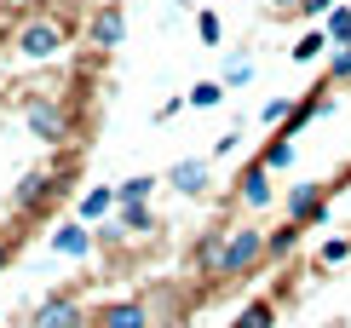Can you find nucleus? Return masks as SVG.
<instances>
[{"mask_svg":"<svg viewBox=\"0 0 351 328\" xmlns=\"http://www.w3.org/2000/svg\"><path fill=\"white\" fill-rule=\"evenodd\" d=\"M271 253V236L265 231H254V225H237L225 236V248H219V259H213V277H237V271H247L254 259H265Z\"/></svg>","mask_w":351,"mask_h":328,"instance_id":"obj_1","label":"nucleus"},{"mask_svg":"<svg viewBox=\"0 0 351 328\" xmlns=\"http://www.w3.org/2000/svg\"><path fill=\"white\" fill-rule=\"evenodd\" d=\"M64 23H52V18H35V23H23L18 29V58H29V64H40V58H58L64 52Z\"/></svg>","mask_w":351,"mask_h":328,"instance_id":"obj_2","label":"nucleus"},{"mask_svg":"<svg viewBox=\"0 0 351 328\" xmlns=\"http://www.w3.org/2000/svg\"><path fill=\"white\" fill-rule=\"evenodd\" d=\"M23 115H29V132H35L40 144H64V132H69V127H64V110H58L52 98H29V110H23Z\"/></svg>","mask_w":351,"mask_h":328,"instance_id":"obj_3","label":"nucleus"},{"mask_svg":"<svg viewBox=\"0 0 351 328\" xmlns=\"http://www.w3.org/2000/svg\"><path fill=\"white\" fill-rule=\"evenodd\" d=\"M167 185L184 190V196H202V190L213 185V173H208V161H173V167H167Z\"/></svg>","mask_w":351,"mask_h":328,"instance_id":"obj_4","label":"nucleus"},{"mask_svg":"<svg viewBox=\"0 0 351 328\" xmlns=\"http://www.w3.org/2000/svg\"><path fill=\"white\" fill-rule=\"evenodd\" d=\"M104 328H144L150 323V311H144V300H115V305H104V317H98Z\"/></svg>","mask_w":351,"mask_h":328,"instance_id":"obj_5","label":"nucleus"},{"mask_svg":"<svg viewBox=\"0 0 351 328\" xmlns=\"http://www.w3.org/2000/svg\"><path fill=\"white\" fill-rule=\"evenodd\" d=\"M52 248H58V253H69V259H81V253L93 248V231H86V219H75V225H64V231H52Z\"/></svg>","mask_w":351,"mask_h":328,"instance_id":"obj_6","label":"nucleus"},{"mask_svg":"<svg viewBox=\"0 0 351 328\" xmlns=\"http://www.w3.org/2000/svg\"><path fill=\"white\" fill-rule=\"evenodd\" d=\"M81 323V311H75V300H47L35 311V328H75Z\"/></svg>","mask_w":351,"mask_h":328,"instance_id":"obj_7","label":"nucleus"},{"mask_svg":"<svg viewBox=\"0 0 351 328\" xmlns=\"http://www.w3.org/2000/svg\"><path fill=\"white\" fill-rule=\"evenodd\" d=\"M121 29H127V23H121V6L110 0V6L93 18V40H98V47H121Z\"/></svg>","mask_w":351,"mask_h":328,"instance_id":"obj_8","label":"nucleus"},{"mask_svg":"<svg viewBox=\"0 0 351 328\" xmlns=\"http://www.w3.org/2000/svg\"><path fill=\"white\" fill-rule=\"evenodd\" d=\"M242 202H247V207H265V202H271V167H265V161H254V167H247Z\"/></svg>","mask_w":351,"mask_h":328,"instance_id":"obj_9","label":"nucleus"},{"mask_svg":"<svg viewBox=\"0 0 351 328\" xmlns=\"http://www.w3.org/2000/svg\"><path fill=\"white\" fill-rule=\"evenodd\" d=\"M115 202H121V190H110V185L86 190V196H81V219H104V213H110Z\"/></svg>","mask_w":351,"mask_h":328,"instance_id":"obj_10","label":"nucleus"},{"mask_svg":"<svg viewBox=\"0 0 351 328\" xmlns=\"http://www.w3.org/2000/svg\"><path fill=\"white\" fill-rule=\"evenodd\" d=\"M47 190H58L47 167H40V173H29V178H23V190H18V207H35V202H47Z\"/></svg>","mask_w":351,"mask_h":328,"instance_id":"obj_11","label":"nucleus"},{"mask_svg":"<svg viewBox=\"0 0 351 328\" xmlns=\"http://www.w3.org/2000/svg\"><path fill=\"white\" fill-rule=\"evenodd\" d=\"M184 104H196V110H213V104H225V81H196L184 93Z\"/></svg>","mask_w":351,"mask_h":328,"instance_id":"obj_12","label":"nucleus"},{"mask_svg":"<svg viewBox=\"0 0 351 328\" xmlns=\"http://www.w3.org/2000/svg\"><path fill=\"white\" fill-rule=\"evenodd\" d=\"M259 161H265V167H288V161H294V139H288V132H276V139L265 144V156H259Z\"/></svg>","mask_w":351,"mask_h":328,"instance_id":"obj_13","label":"nucleus"},{"mask_svg":"<svg viewBox=\"0 0 351 328\" xmlns=\"http://www.w3.org/2000/svg\"><path fill=\"white\" fill-rule=\"evenodd\" d=\"M323 47H328V29H311V35H300L294 58H300V64H317V58H323Z\"/></svg>","mask_w":351,"mask_h":328,"instance_id":"obj_14","label":"nucleus"},{"mask_svg":"<svg viewBox=\"0 0 351 328\" xmlns=\"http://www.w3.org/2000/svg\"><path fill=\"white\" fill-rule=\"evenodd\" d=\"M328 40H334V47H351V6H334L328 12Z\"/></svg>","mask_w":351,"mask_h":328,"instance_id":"obj_15","label":"nucleus"},{"mask_svg":"<svg viewBox=\"0 0 351 328\" xmlns=\"http://www.w3.org/2000/svg\"><path fill=\"white\" fill-rule=\"evenodd\" d=\"M271 323H276V311H271V300H254V305H247L242 317H237V328H271Z\"/></svg>","mask_w":351,"mask_h":328,"instance_id":"obj_16","label":"nucleus"},{"mask_svg":"<svg viewBox=\"0 0 351 328\" xmlns=\"http://www.w3.org/2000/svg\"><path fill=\"white\" fill-rule=\"evenodd\" d=\"M150 190H156V178H127V185H121V202H144V196H150Z\"/></svg>","mask_w":351,"mask_h":328,"instance_id":"obj_17","label":"nucleus"},{"mask_svg":"<svg viewBox=\"0 0 351 328\" xmlns=\"http://www.w3.org/2000/svg\"><path fill=\"white\" fill-rule=\"evenodd\" d=\"M294 242H300V225H294V219H288L282 231H271V253H282V248H294Z\"/></svg>","mask_w":351,"mask_h":328,"instance_id":"obj_18","label":"nucleus"},{"mask_svg":"<svg viewBox=\"0 0 351 328\" xmlns=\"http://www.w3.org/2000/svg\"><path fill=\"white\" fill-rule=\"evenodd\" d=\"M317 259H323V265H340V259H351V242H346V236H340V242H323Z\"/></svg>","mask_w":351,"mask_h":328,"instance_id":"obj_19","label":"nucleus"},{"mask_svg":"<svg viewBox=\"0 0 351 328\" xmlns=\"http://www.w3.org/2000/svg\"><path fill=\"white\" fill-rule=\"evenodd\" d=\"M196 29H202V40H208V47L219 40V18H213V12H196Z\"/></svg>","mask_w":351,"mask_h":328,"instance_id":"obj_20","label":"nucleus"},{"mask_svg":"<svg viewBox=\"0 0 351 328\" xmlns=\"http://www.w3.org/2000/svg\"><path fill=\"white\" fill-rule=\"evenodd\" d=\"M247 75H254V64H247V58H230V64H225V81H247Z\"/></svg>","mask_w":351,"mask_h":328,"instance_id":"obj_21","label":"nucleus"},{"mask_svg":"<svg viewBox=\"0 0 351 328\" xmlns=\"http://www.w3.org/2000/svg\"><path fill=\"white\" fill-rule=\"evenodd\" d=\"M334 6H340V0H305L300 12H305V18H323V12H334Z\"/></svg>","mask_w":351,"mask_h":328,"instance_id":"obj_22","label":"nucleus"},{"mask_svg":"<svg viewBox=\"0 0 351 328\" xmlns=\"http://www.w3.org/2000/svg\"><path fill=\"white\" fill-rule=\"evenodd\" d=\"M6 253H12V242H6V236H0V265H6Z\"/></svg>","mask_w":351,"mask_h":328,"instance_id":"obj_23","label":"nucleus"}]
</instances>
